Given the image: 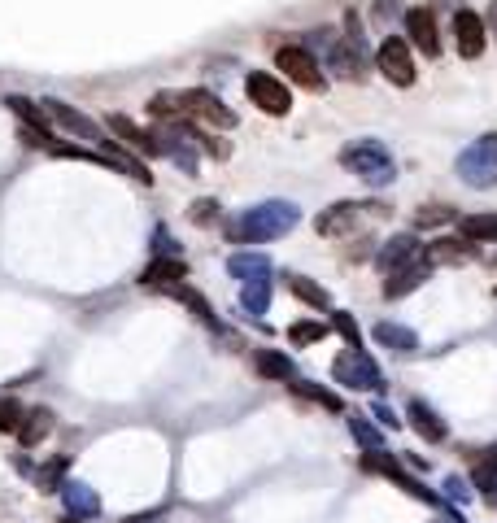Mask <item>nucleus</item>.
I'll list each match as a JSON object with an SVG mask.
<instances>
[{"label": "nucleus", "instance_id": "1", "mask_svg": "<svg viewBox=\"0 0 497 523\" xmlns=\"http://www.w3.org/2000/svg\"><path fill=\"white\" fill-rule=\"evenodd\" d=\"M301 222V210L293 201H262L254 210H244L240 219L227 222V241L232 244H262L288 236Z\"/></svg>", "mask_w": 497, "mask_h": 523}, {"label": "nucleus", "instance_id": "2", "mask_svg": "<svg viewBox=\"0 0 497 523\" xmlns=\"http://www.w3.org/2000/svg\"><path fill=\"white\" fill-rule=\"evenodd\" d=\"M340 166L349 175H358L367 188H388L398 179V161H393L384 140H349L340 149Z\"/></svg>", "mask_w": 497, "mask_h": 523}, {"label": "nucleus", "instance_id": "3", "mask_svg": "<svg viewBox=\"0 0 497 523\" xmlns=\"http://www.w3.org/2000/svg\"><path fill=\"white\" fill-rule=\"evenodd\" d=\"M458 175L467 188H493L497 183V131L493 136H480L476 144H467L462 153H458Z\"/></svg>", "mask_w": 497, "mask_h": 523}, {"label": "nucleus", "instance_id": "4", "mask_svg": "<svg viewBox=\"0 0 497 523\" xmlns=\"http://www.w3.org/2000/svg\"><path fill=\"white\" fill-rule=\"evenodd\" d=\"M362 214H371V219H384L388 214V205H379V201H367V205H358V201H337L332 210H323L318 214V236H349V231H358V222H362Z\"/></svg>", "mask_w": 497, "mask_h": 523}, {"label": "nucleus", "instance_id": "5", "mask_svg": "<svg viewBox=\"0 0 497 523\" xmlns=\"http://www.w3.org/2000/svg\"><path fill=\"white\" fill-rule=\"evenodd\" d=\"M244 97L258 105L262 114H271V118H284V114L293 109L288 83H279L275 75H266V70H254V75L244 79Z\"/></svg>", "mask_w": 497, "mask_h": 523}, {"label": "nucleus", "instance_id": "6", "mask_svg": "<svg viewBox=\"0 0 497 523\" xmlns=\"http://www.w3.org/2000/svg\"><path fill=\"white\" fill-rule=\"evenodd\" d=\"M332 375H337V384H345V388H367V393H379V388H384L379 366L371 363L362 349H345L337 363H332Z\"/></svg>", "mask_w": 497, "mask_h": 523}, {"label": "nucleus", "instance_id": "7", "mask_svg": "<svg viewBox=\"0 0 497 523\" xmlns=\"http://www.w3.org/2000/svg\"><path fill=\"white\" fill-rule=\"evenodd\" d=\"M275 66L279 70H288V79L297 83V87H310V92H318L323 87V70H318V61L310 48H301V44H284L275 53Z\"/></svg>", "mask_w": 497, "mask_h": 523}, {"label": "nucleus", "instance_id": "8", "mask_svg": "<svg viewBox=\"0 0 497 523\" xmlns=\"http://www.w3.org/2000/svg\"><path fill=\"white\" fill-rule=\"evenodd\" d=\"M376 66H379V75H384L388 83H398V87H410V83H415V61H410V44L398 40V36H388V40L379 44Z\"/></svg>", "mask_w": 497, "mask_h": 523}, {"label": "nucleus", "instance_id": "9", "mask_svg": "<svg viewBox=\"0 0 497 523\" xmlns=\"http://www.w3.org/2000/svg\"><path fill=\"white\" fill-rule=\"evenodd\" d=\"M183 114H188V118L210 122V127H223V131L236 127V114L223 105V97L205 92V87H188V92H183Z\"/></svg>", "mask_w": 497, "mask_h": 523}, {"label": "nucleus", "instance_id": "10", "mask_svg": "<svg viewBox=\"0 0 497 523\" xmlns=\"http://www.w3.org/2000/svg\"><path fill=\"white\" fill-rule=\"evenodd\" d=\"M44 118H53L57 127H66L70 136H83V140H92L97 149H105V131H100L92 118H83L79 109H70L66 101H53V97H48V101H44Z\"/></svg>", "mask_w": 497, "mask_h": 523}, {"label": "nucleus", "instance_id": "11", "mask_svg": "<svg viewBox=\"0 0 497 523\" xmlns=\"http://www.w3.org/2000/svg\"><path fill=\"white\" fill-rule=\"evenodd\" d=\"M362 463H367V471H379L384 480L401 484V488H406L410 497H419V502H437V497H432V488H423L415 476H406L398 458H384V449H367V458H362Z\"/></svg>", "mask_w": 497, "mask_h": 523}, {"label": "nucleus", "instance_id": "12", "mask_svg": "<svg viewBox=\"0 0 497 523\" xmlns=\"http://www.w3.org/2000/svg\"><path fill=\"white\" fill-rule=\"evenodd\" d=\"M327 66L337 70V79H362L367 75V44L332 40L327 44Z\"/></svg>", "mask_w": 497, "mask_h": 523}, {"label": "nucleus", "instance_id": "13", "mask_svg": "<svg viewBox=\"0 0 497 523\" xmlns=\"http://www.w3.org/2000/svg\"><path fill=\"white\" fill-rule=\"evenodd\" d=\"M454 40H458V53H462L467 61H476L480 53H484L489 31H484L480 14H471V9H458V14H454Z\"/></svg>", "mask_w": 497, "mask_h": 523}, {"label": "nucleus", "instance_id": "14", "mask_svg": "<svg viewBox=\"0 0 497 523\" xmlns=\"http://www.w3.org/2000/svg\"><path fill=\"white\" fill-rule=\"evenodd\" d=\"M419 249H423V244H419L415 236H393V241H384V244H379L376 266L384 271V275H398V271H406V266H415Z\"/></svg>", "mask_w": 497, "mask_h": 523}, {"label": "nucleus", "instance_id": "15", "mask_svg": "<svg viewBox=\"0 0 497 523\" xmlns=\"http://www.w3.org/2000/svg\"><path fill=\"white\" fill-rule=\"evenodd\" d=\"M109 131H114V136H122V144H127V149H136V153H144V158H161L158 131H144V127H136L127 114H109Z\"/></svg>", "mask_w": 497, "mask_h": 523}, {"label": "nucleus", "instance_id": "16", "mask_svg": "<svg viewBox=\"0 0 497 523\" xmlns=\"http://www.w3.org/2000/svg\"><path fill=\"white\" fill-rule=\"evenodd\" d=\"M183 280H188V262L183 258H153L144 266V275H140V283L153 288V292H166V288H175Z\"/></svg>", "mask_w": 497, "mask_h": 523}, {"label": "nucleus", "instance_id": "17", "mask_svg": "<svg viewBox=\"0 0 497 523\" xmlns=\"http://www.w3.org/2000/svg\"><path fill=\"white\" fill-rule=\"evenodd\" d=\"M57 493H61V502H66V510H70V519H97V515H100V497H97V488H92V484L66 480Z\"/></svg>", "mask_w": 497, "mask_h": 523}, {"label": "nucleus", "instance_id": "18", "mask_svg": "<svg viewBox=\"0 0 497 523\" xmlns=\"http://www.w3.org/2000/svg\"><path fill=\"white\" fill-rule=\"evenodd\" d=\"M406 36H410V44H415L419 53H428V57H437L440 53L437 18H432L428 9H410V14H406Z\"/></svg>", "mask_w": 497, "mask_h": 523}, {"label": "nucleus", "instance_id": "19", "mask_svg": "<svg viewBox=\"0 0 497 523\" xmlns=\"http://www.w3.org/2000/svg\"><path fill=\"white\" fill-rule=\"evenodd\" d=\"M467 258H476V244L471 241H462V236H440V241L428 244V266H454V262H467Z\"/></svg>", "mask_w": 497, "mask_h": 523}, {"label": "nucleus", "instance_id": "20", "mask_svg": "<svg viewBox=\"0 0 497 523\" xmlns=\"http://www.w3.org/2000/svg\"><path fill=\"white\" fill-rule=\"evenodd\" d=\"M406 415H410V427H415L423 441H432V445L445 441V432H450V427H445V419H440V415L428 402H410V410H406Z\"/></svg>", "mask_w": 497, "mask_h": 523}, {"label": "nucleus", "instance_id": "21", "mask_svg": "<svg viewBox=\"0 0 497 523\" xmlns=\"http://www.w3.org/2000/svg\"><path fill=\"white\" fill-rule=\"evenodd\" d=\"M254 366H258L262 380H297V366H293V358L288 354H279V349H258L254 354Z\"/></svg>", "mask_w": 497, "mask_h": 523}, {"label": "nucleus", "instance_id": "22", "mask_svg": "<svg viewBox=\"0 0 497 523\" xmlns=\"http://www.w3.org/2000/svg\"><path fill=\"white\" fill-rule=\"evenodd\" d=\"M428 271H432L428 262H415V266H406V271H398V275H388V280H384V297L398 302V297H406V292H415L419 283L428 280Z\"/></svg>", "mask_w": 497, "mask_h": 523}, {"label": "nucleus", "instance_id": "23", "mask_svg": "<svg viewBox=\"0 0 497 523\" xmlns=\"http://www.w3.org/2000/svg\"><path fill=\"white\" fill-rule=\"evenodd\" d=\"M48 432H53V410H48V405H36V410H26V415H22L18 441L26 445V449H31V445H40Z\"/></svg>", "mask_w": 497, "mask_h": 523}, {"label": "nucleus", "instance_id": "24", "mask_svg": "<svg viewBox=\"0 0 497 523\" xmlns=\"http://www.w3.org/2000/svg\"><path fill=\"white\" fill-rule=\"evenodd\" d=\"M227 271L244 283L266 280V275H271V258H266V253H232V258H227Z\"/></svg>", "mask_w": 497, "mask_h": 523}, {"label": "nucleus", "instance_id": "25", "mask_svg": "<svg viewBox=\"0 0 497 523\" xmlns=\"http://www.w3.org/2000/svg\"><path fill=\"white\" fill-rule=\"evenodd\" d=\"M376 341L384 349H393V354H415L419 349V336L410 327H401V323H376Z\"/></svg>", "mask_w": 497, "mask_h": 523}, {"label": "nucleus", "instance_id": "26", "mask_svg": "<svg viewBox=\"0 0 497 523\" xmlns=\"http://www.w3.org/2000/svg\"><path fill=\"white\" fill-rule=\"evenodd\" d=\"M458 236L471 244H484V241H497V214H471V219L458 222Z\"/></svg>", "mask_w": 497, "mask_h": 523}, {"label": "nucleus", "instance_id": "27", "mask_svg": "<svg viewBox=\"0 0 497 523\" xmlns=\"http://www.w3.org/2000/svg\"><path fill=\"white\" fill-rule=\"evenodd\" d=\"M288 292L301 297L305 305H315V310H327V305H332V292H327V288H318L315 280H305V275H288Z\"/></svg>", "mask_w": 497, "mask_h": 523}, {"label": "nucleus", "instance_id": "28", "mask_svg": "<svg viewBox=\"0 0 497 523\" xmlns=\"http://www.w3.org/2000/svg\"><path fill=\"white\" fill-rule=\"evenodd\" d=\"M240 310L244 314H266L271 310V280H254L240 288Z\"/></svg>", "mask_w": 497, "mask_h": 523}, {"label": "nucleus", "instance_id": "29", "mask_svg": "<svg viewBox=\"0 0 497 523\" xmlns=\"http://www.w3.org/2000/svg\"><path fill=\"white\" fill-rule=\"evenodd\" d=\"M149 114L161 122H183L188 114H183V92H158L153 101H149Z\"/></svg>", "mask_w": 497, "mask_h": 523}, {"label": "nucleus", "instance_id": "30", "mask_svg": "<svg viewBox=\"0 0 497 523\" xmlns=\"http://www.w3.org/2000/svg\"><path fill=\"white\" fill-rule=\"evenodd\" d=\"M471 480H476V488L484 497H493L497 493V445L493 449H484V458L476 463V476H471Z\"/></svg>", "mask_w": 497, "mask_h": 523}, {"label": "nucleus", "instance_id": "31", "mask_svg": "<svg viewBox=\"0 0 497 523\" xmlns=\"http://www.w3.org/2000/svg\"><path fill=\"white\" fill-rule=\"evenodd\" d=\"M66 467H70V458H66V454H57V458H53V463H44L40 471H36V484H40L44 493H57L61 484V476H66Z\"/></svg>", "mask_w": 497, "mask_h": 523}, {"label": "nucleus", "instance_id": "32", "mask_svg": "<svg viewBox=\"0 0 497 523\" xmlns=\"http://www.w3.org/2000/svg\"><path fill=\"white\" fill-rule=\"evenodd\" d=\"M349 432H354V441H358L362 449H384V432H379L371 419L354 415V419H349Z\"/></svg>", "mask_w": 497, "mask_h": 523}, {"label": "nucleus", "instance_id": "33", "mask_svg": "<svg viewBox=\"0 0 497 523\" xmlns=\"http://www.w3.org/2000/svg\"><path fill=\"white\" fill-rule=\"evenodd\" d=\"M293 393H301V397H310V402H318L323 410H340V397L332 393V388H318V384H305V380H293Z\"/></svg>", "mask_w": 497, "mask_h": 523}, {"label": "nucleus", "instance_id": "34", "mask_svg": "<svg viewBox=\"0 0 497 523\" xmlns=\"http://www.w3.org/2000/svg\"><path fill=\"white\" fill-rule=\"evenodd\" d=\"M327 336V323H297V327H288V341L293 344H315Z\"/></svg>", "mask_w": 497, "mask_h": 523}, {"label": "nucleus", "instance_id": "35", "mask_svg": "<svg viewBox=\"0 0 497 523\" xmlns=\"http://www.w3.org/2000/svg\"><path fill=\"white\" fill-rule=\"evenodd\" d=\"M22 415H26V410H22L14 397H0V432H18Z\"/></svg>", "mask_w": 497, "mask_h": 523}, {"label": "nucleus", "instance_id": "36", "mask_svg": "<svg viewBox=\"0 0 497 523\" xmlns=\"http://www.w3.org/2000/svg\"><path fill=\"white\" fill-rule=\"evenodd\" d=\"M450 219H454L450 205H423L415 214V227H440V222H450Z\"/></svg>", "mask_w": 497, "mask_h": 523}, {"label": "nucleus", "instance_id": "37", "mask_svg": "<svg viewBox=\"0 0 497 523\" xmlns=\"http://www.w3.org/2000/svg\"><path fill=\"white\" fill-rule=\"evenodd\" d=\"M332 323H337V332H340V336L349 341V349H362V332H358V323L349 319L345 310H337V314H332Z\"/></svg>", "mask_w": 497, "mask_h": 523}, {"label": "nucleus", "instance_id": "38", "mask_svg": "<svg viewBox=\"0 0 497 523\" xmlns=\"http://www.w3.org/2000/svg\"><path fill=\"white\" fill-rule=\"evenodd\" d=\"M223 214H219V201H192V222L197 227H214Z\"/></svg>", "mask_w": 497, "mask_h": 523}, {"label": "nucleus", "instance_id": "39", "mask_svg": "<svg viewBox=\"0 0 497 523\" xmlns=\"http://www.w3.org/2000/svg\"><path fill=\"white\" fill-rule=\"evenodd\" d=\"M153 249H158V258H180V253H175V244H171V231H166V227L153 231Z\"/></svg>", "mask_w": 497, "mask_h": 523}, {"label": "nucleus", "instance_id": "40", "mask_svg": "<svg viewBox=\"0 0 497 523\" xmlns=\"http://www.w3.org/2000/svg\"><path fill=\"white\" fill-rule=\"evenodd\" d=\"M445 497H450V502H467V497H471V488L458 480V476H450V480H445Z\"/></svg>", "mask_w": 497, "mask_h": 523}, {"label": "nucleus", "instance_id": "41", "mask_svg": "<svg viewBox=\"0 0 497 523\" xmlns=\"http://www.w3.org/2000/svg\"><path fill=\"white\" fill-rule=\"evenodd\" d=\"M371 410H376V419L379 423H384V427H398V415H393V410H388V405H384V402H376V405H371Z\"/></svg>", "mask_w": 497, "mask_h": 523}, {"label": "nucleus", "instance_id": "42", "mask_svg": "<svg viewBox=\"0 0 497 523\" xmlns=\"http://www.w3.org/2000/svg\"><path fill=\"white\" fill-rule=\"evenodd\" d=\"M127 523H161V510H149V515H131Z\"/></svg>", "mask_w": 497, "mask_h": 523}, {"label": "nucleus", "instance_id": "43", "mask_svg": "<svg viewBox=\"0 0 497 523\" xmlns=\"http://www.w3.org/2000/svg\"><path fill=\"white\" fill-rule=\"evenodd\" d=\"M484 31H493V40H497V0H493V9H489V26Z\"/></svg>", "mask_w": 497, "mask_h": 523}]
</instances>
